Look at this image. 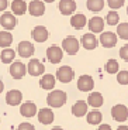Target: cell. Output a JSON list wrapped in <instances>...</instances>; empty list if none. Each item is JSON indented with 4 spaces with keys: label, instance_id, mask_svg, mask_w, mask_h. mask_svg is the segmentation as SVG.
<instances>
[{
    "label": "cell",
    "instance_id": "1",
    "mask_svg": "<svg viewBox=\"0 0 128 130\" xmlns=\"http://www.w3.org/2000/svg\"><path fill=\"white\" fill-rule=\"evenodd\" d=\"M66 99H68V95L66 92L63 91H51L47 96V102L51 107H62L65 103H66Z\"/></svg>",
    "mask_w": 128,
    "mask_h": 130
},
{
    "label": "cell",
    "instance_id": "2",
    "mask_svg": "<svg viewBox=\"0 0 128 130\" xmlns=\"http://www.w3.org/2000/svg\"><path fill=\"white\" fill-rule=\"evenodd\" d=\"M79 40L76 38V37L73 36H68L66 38L62 41V50H63L65 52H68L69 55H75V54H77V51H79Z\"/></svg>",
    "mask_w": 128,
    "mask_h": 130
},
{
    "label": "cell",
    "instance_id": "3",
    "mask_svg": "<svg viewBox=\"0 0 128 130\" xmlns=\"http://www.w3.org/2000/svg\"><path fill=\"white\" fill-rule=\"evenodd\" d=\"M111 117L115 122H120V123L125 122L128 119V107L125 105H121V103L114 105L111 107Z\"/></svg>",
    "mask_w": 128,
    "mask_h": 130
},
{
    "label": "cell",
    "instance_id": "4",
    "mask_svg": "<svg viewBox=\"0 0 128 130\" xmlns=\"http://www.w3.org/2000/svg\"><path fill=\"white\" fill-rule=\"evenodd\" d=\"M75 78V71L69 65H63L56 71V79L62 84H69Z\"/></svg>",
    "mask_w": 128,
    "mask_h": 130
},
{
    "label": "cell",
    "instance_id": "5",
    "mask_svg": "<svg viewBox=\"0 0 128 130\" xmlns=\"http://www.w3.org/2000/svg\"><path fill=\"white\" fill-rule=\"evenodd\" d=\"M47 58L51 64H58L63 58V50L58 45H51L47 50Z\"/></svg>",
    "mask_w": 128,
    "mask_h": 130
},
{
    "label": "cell",
    "instance_id": "6",
    "mask_svg": "<svg viewBox=\"0 0 128 130\" xmlns=\"http://www.w3.org/2000/svg\"><path fill=\"white\" fill-rule=\"evenodd\" d=\"M117 41H118V37L113 31H103L101 36H100V42H101V45L104 48H113V47H115Z\"/></svg>",
    "mask_w": 128,
    "mask_h": 130
},
{
    "label": "cell",
    "instance_id": "7",
    "mask_svg": "<svg viewBox=\"0 0 128 130\" xmlns=\"http://www.w3.org/2000/svg\"><path fill=\"white\" fill-rule=\"evenodd\" d=\"M27 72L32 76H39L45 72V67L39 59H30L28 65H27Z\"/></svg>",
    "mask_w": 128,
    "mask_h": 130
},
{
    "label": "cell",
    "instance_id": "8",
    "mask_svg": "<svg viewBox=\"0 0 128 130\" xmlns=\"http://www.w3.org/2000/svg\"><path fill=\"white\" fill-rule=\"evenodd\" d=\"M0 26L4 30H7V31L14 30V27L17 26L16 16H13V13H3L0 16Z\"/></svg>",
    "mask_w": 128,
    "mask_h": 130
},
{
    "label": "cell",
    "instance_id": "9",
    "mask_svg": "<svg viewBox=\"0 0 128 130\" xmlns=\"http://www.w3.org/2000/svg\"><path fill=\"white\" fill-rule=\"evenodd\" d=\"M27 72L26 65L20 61H13L10 65V75L13 76L14 79H21Z\"/></svg>",
    "mask_w": 128,
    "mask_h": 130
},
{
    "label": "cell",
    "instance_id": "10",
    "mask_svg": "<svg viewBox=\"0 0 128 130\" xmlns=\"http://www.w3.org/2000/svg\"><path fill=\"white\" fill-rule=\"evenodd\" d=\"M94 88V81L90 75H82L77 79V89L82 92H90Z\"/></svg>",
    "mask_w": 128,
    "mask_h": 130
},
{
    "label": "cell",
    "instance_id": "11",
    "mask_svg": "<svg viewBox=\"0 0 128 130\" xmlns=\"http://www.w3.org/2000/svg\"><path fill=\"white\" fill-rule=\"evenodd\" d=\"M34 51H35V48L32 45V42H30V41H21L18 44V47H17V52H18V55L21 58H30V57H32Z\"/></svg>",
    "mask_w": 128,
    "mask_h": 130
},
{
    "label": "cell",
    "instance_id": "12",
    "mask_svg": "<svg viewBox=\"0 0 128 130\" xmlns=\"http://www.w3.org/2000/svg\"><path fill=\"white\" fill-rule=\"evenodd\" d=\"M27 10L30 11V14L34 17H41L45 13V4L41 0H32L31 3L27 6Z\"/></svg>",
    "mask_w": 128,
    "mask_h": 130
},
{
    "label": "cell",
    "instance_id": "13",
    "mask_svg": "<svg viewBox=\"0 0 128 130\" xmlns=\"http://www.w3.org/2000/svg\"><path fill=\"white\" fill-rule=\"evenodd\" d=\"M31 37H32V40L37 41V42H44V41L48 40L49 31L45 28L44 26H37V27H34V30L31 31Z\"/></svg>",
    "mask_w": 128,
    "mask_h": 130
},
{
    "label": "cell",
    "instance_id": "14",
    "mask_svg": "<svg viewBox=\"0 0 128 130\" xmlns=\"http://www.w3.org/2000/svg\"><path fill=\"white\" fill-rule=\"evenodd\" d=\"M58 9L63 16H71L76 10V3H75V0H61L58 4Z\"/></svg>",
    "mask_w": 128,
    "mask_h": 130
},
{
    "label": "cell",
    "instance_id": "15",
    "mask_svg": "<svg viewBox=\"0 0 128 130\" xmlns=\"http://www.w3.org/2000/svg\"><path fill=\"white\" fill-rule=\"evenodd\" d=\"M54 119H55V116H54L52 109H49V107H42V109H39L38 122L41 124H51L54 122Z\"/></svg>",
    "mask_w": 128,
    "mask_h": 130
},
{
    "label": "cell",
    "instance_id": "16",
    "mask_svg": "<svg viewBox=\"0 0 128 130\" xmlns=\"http://www.w3.org/2000/svg\"><path fill=\"white\" fill-rule=\"evenodd\" d=\"M6 102L10 106H17V105H20L23 102V93L18 89H11L6 95Z\"/></svg>",
    "mask_w": 128,
    "mask_h": 130
},
{
    "label": "cell",
    "instance_id": "17",
    "mask_svg": "<svg viewBox=\"0 0 128 130\" xmlns=\"http://www.w3.org/2000/svg\"><path fill=\"white\" fill-rule=\"evenodd\" d=\"M97 44H99V40H97V37L94 36L93 32H86V34L82 37V45H83V48L89 50V51L96 48Z\"/></svg>",
    "mask_w": 128,
    "mask_h": 130
},
{
    "label": "cell",
    "instance_id": "18",
    "mask_svg": "<svg viewBox=\"0 0 128 130\" xmlns=\"http://www.w3.org/2000/svg\"><path fill=\"white\" fill-rule=\"evenodd\" d=\"M20 113H21V116H24V117H32V116H35V113H37L35 103H34V102H31V101L21 103V106H20Z\"/></svg>",
    "mask_w": 128,
    "mask_h": 130
},
{
    "label": "cell",
    "instance_id": "19",
    "mask_svg": "<svg viewBox=\"0 0 128 130\" xmlns=\"http://www.w3.org/2000/svg\"><path fill=\"white\" fill-rule=\"evenodd\" d=\"M89 24V28L93 34H96V32H103V28H104V20L99 16H94L87 21Z\"/></svg>",
    "mask_w": 128,
    "mask_h": 130
},
{
    "label": "cell",
    "instance_id": "20",
    "mask_svg": "<svg viewBox=\"0 0 128 130\" xmlns=\"http://www.w3.org/2000/svg\"><path fill=\"white\" fill-rule=\"evenodd\" d=\"M55 84H56V79H55L54 75L51 74H45L42 75V78L39 79V86L45 91H52L55 88Z\"/></svg>",
    "mask_w": 128,
    "mask_h": 130
},
{
    "label": "cell",
    "instance_id": "21",
    "mask_svg": "<svg viewBox=\"0 0 128 130\" xmlns=\"http://www.w3.org/2000/svg\"><path fill=\"white\" fill-rule=\"evenodd\" d=\"M87 109H89V105L84 101H77L76 103L72 106V115L76 117H82L87 113Z\"/></svg>",
    "mask_w": 128,
    "mask_h": 130
},
{
    "label": "cell",
    "instance_id": "22",
    "mask_svg": "<svg viewBox=\"0 0 128 130\" xmlns=\"http://www.w3.org/2000/svg\"><path fill=\"white\" fill-rule=\"evenodd\" d=\"M104 103V99H103V95L100 92H92L87 98V105H90L92 107H100Z\"/></svg>",
    "mask_w": 128,
    "mask_h": 130
},
{
    "label": "cell",
    "instance_id": "23",
    "mask_svg": "<svg viewBox=\"0 0 128 130\" xmlns=\"http://www.w3.org/2000/svg\"><path fill=\"white\" fill-rule=\"evenodd\" d=\"M86 23H87V19H86V16L82 14V13L75 14V16L71 17V24H72V27L76 28V30H82L86 26Z\"/></svg>",
    "mask_w": 128,
    "mask_h": 130
},
{
    "label": "cell",
    "instance_id": "24",
    "mask_svg": "<svg viewBox=\"0 0 128 130\" xmlns=\"http://www.w3.org/2000/svg\"><path fill=\"white\" fill-rule=\"evenodd\" d=\"M86 120H87V123L89 124H100L101 123V120H103V115H101V112H99V110H92V112H87L86 113Z\"/></svg>",
    "mask_w": 128,
    "mask_h": 130
},
{
    "label": "cell",
    "instance_id": "25",
    "mask_svg": "<svg viewBox=\"0 0 128 130\" xmlns=\"http://www.w3.org/2000/svg\"><path fill=\"white\" fill-rule=\"evenodd\" d=\"M14 58H16V52L11 48H4L0 52V61L3 64H11L14 61Z\"/></svg>",
    "mask_w": 128,
    "mask_h": 130
},
{
    "label": "cell",
    "instance_id": "26",
    "mask_svg": "<svg viewBox=\"0 0 128 130\" xmlns=\"http://www.w3.org/2000/svg\"><path fill=\"white\" fill-rule=\"evenodd\" d=\"M11 11L17 16H21L27 11V4L24 0H13L11 3Z\"/></svg>",
    "mask_w": 128,
    "mask_h": 130
},
{
    "label": "cell",
    "instance_id": "27",
    "mask_svg": "<svg viewBox=\"0 0 128 130\" xmlns=\"http://www.w3.org/2000/svg\"><path fill=\"white\" fill-rule=\"evenodd\" d=\"M11 42H13L11 32L7 31V30L0 31V47H2V48H9V47L11 45Z\"/></svg>",
    "mask_w": 128,
    "mask_h": 130
},
{
    "label": "cell",
    "instance_id": "28",
    "mask_svg": "<svg viewBox=\"0 0 128 130\" xmlns=\"http://www.w3.org/2000/svg\"><path fill=\"white\" fill-rule=\"evenodd\" d=\"M104 7V0H87V9L93 13L101 11Z\"/></svg>",
    "mask_w": 128,
    "mask_h": 130
},
{
    "label": "cell",
    "instance_id": "29",
    "mask_svg": "<svg viewBox=\"0 0 128 130\" xmlns=\"http://www.w3.org/2000/svg\"><path fill=\"white\" fill-rule=\"evenodd\" d=\"M106 72H109V74H117V72L120 71V65H118V61H115V59H109V61L106 62Z\"/></svg>",
    "mask_w": 128,
    "mask_h": 130
},
{
    "label": "cell",
    "instance_id": "30",
    "mask_svg": "<svg viewBox=\"0 0 128 130\" xmlns=\"http://www.w3.org/2000/svg\"><path fill=\"white\" fill-rule=\"evenodd\" d=\"M117 37L122 40H128V23H121L117 27Z\"/></svg>",
    "mask_w": 128,
    "mask_h": 130
},
{
    "label": "cell",
    "instance_id": "31",
    "mask_svg": "<svg viewBox=\"0 0 128 130\" xmlns=\"http://www.w3.org/2000/svg\"><path fill=\"white\" fill-rule=\"evenodd\" d=\"M120 21V16L118 13L115 11V10H111V11H109V14H107V24L109 26H117Z\"/></svg>",
    "mask_w": 128,
    "mask_h": 130
},
{
    "label": "cell",
    "instance_id": "32",
    "mask_svg": "<svg viewBox=\"0 0 128 130\" xmlns=\"http://www.w3.org/2000/svg\"><path fill=\"white\" fill-rule=\"evenodd\" d=\"M117 82L120 85H128V71H118L117 72Z\"/></svg>",
    "mask_w": 128,
    "mask_h": 130
},
{
    "label": "cell",
    "instance_id": "33",
    "mask_svg": "<svg viewBox=\"0 0 128 130\" xmlns=\"http://www.w3.org/2000/svg\"><path fill=\"white\" fill-rule=\"evenodd\" d=\"M125 0H107V4L111 7V10H118L120 7H122Z\"/></svg>",
    "mask_w": 128,
    "mask_h": 130
},
{
    "label": "cell",
    "instance_id": "34",
    "mask_svg": "<svg viewBox=\"0 0 128 130\" xmlns=\"http://www.w3.org/2000/svg\"><path fill=\"white\" fill-rule=\"evenodd\" d=\"M120 57H121L124 61H128V44L120 48Z\"/></svg>",
    "mask_w": 128,
    "mask_h": 130
},
{
    "label": "cell",
    "instance_id": "35",
    "mask_svg": "<svg viewBox=\"0 0 128 130\" xmlns=\"http://www.w3.org/2000/svg\"><path fill=\"white\" fill-rule=\"evenodd\" d=\"M17 130H35V127L32 126L31 123H20Z\"/></svg>",
    "mask_w": 128,
    "mask_h": 130
},
{
    "label": "cell",
    "instance_id": "36",
    "mask_svg": "<svg viewBox=\"0 0 128 130\" xmlns=\"http://www.w3.org/2000/svg\"><path fill=\"white\" fill-rule=\"evenodd\" d=\"M9 6V2L7 0H0V11H4Z\"/></svg>",
    "mask_w": 128,
    "mask_h": 130
},
{
    "label": "cell",
    "instance_id": "37",
    "mask_svg": "<svg viewBox=\"0 0 128 130\" xmlns=\"http://www.w3.org/2000/svg\"><path fill=\"white\" fill-rule=\"evenodd\" d=\"M97 130H111V126L110 124H100L97 127Z\"/></svg>",
    "mask_w": 128,
    "mask_h": 130
},
{
    "label": "cell",
    "instance_id": "38",
    "mask_svg": "<svg viewBox=\"0 0 128 130\" xmlns=\"http://www.w3.org/2000/svg\"><path fill=\"white\" fill-rule=\"evenodd\" d=\"M117 130H128V126H124V124H121V126L117 127Z\"/></svg>",
    "mask_w": 128,
    "mask_h": 130
},
{
    "label": "cell",
    "instance_id": "39",
    "mask_svg": "<svg viewBox=\"0 0 128 130\" xmlns=\"http://www.w3.org/2000/svg\"><path fill=\"white\" fill-rule=\"evenodd\" d=\"M3 89H4V84L0 81V93H2V91H3Z\"/></svg>",
    "mask_w": 128,
    "mask_h": 130
},
{
    "label": "cell",
    "instance_id": "40",
    "mask_svg": "<svg viewBox=\"0 0 128 130\" xmlns=\"http://www.w3.org/2000/svg\"><path fill=\"white\" fill-rule=\"evenodd\" d=\"M51 130H65V129H62V127H59V126H56V127H52Z\"/></svg>",
    "mask_w": 128,
    "mask_h": 130
},
{
    "label": "cell",
    "instance_id": "41",
    "mask_svg": "<svg viewBox=\"0 0 128 130\" xmlns=\"http://www.w3.org/2000/svg\"><path fill=\"white\" fill-rule=\"evenodd\" d=\"M44 3H52V2H55V0H42Z\"/></svg>",
    "mask_w": 128,
    "mask_h": 130
},
{
    "label": "cell",
    "instance_id": "42",
    "mask_svg": "<svg viewBox=\"0 0 128 130\" xmlns=\"http://www.w3.org/2000/svg\"><path fill=\"white\" fill-rule=\"evenodd\" d=\"M127 14H128V7H127Z\"/></svg>",
    "mask_w": 128,
    "mask_h": 130
}]
</instances>
